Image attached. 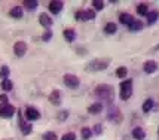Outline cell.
<instances>
[{
  "label": "cell",
  "mask_w": 159,
  "mask_h": 140,
  "mask_svg": "<svg viewBox=\"0 0 159 140\" xmlns=\"http://www.w3.org/2000/svg\"><path fill=\"white\" fill-rule=\"evenodd\" d=\"M95 18V12L94 11H83V12H77L76 20H94Z\"/></svg>",
  "instance_id": "6"
},
{
  "label": "cell",
  "mask_w": 159,
  "mask_h": 140,
  "mask_svg": "<svg viewBox=\"0 0 159 140\" xmlns=\"http://www.w3.org/2000/svg\"><path fill=\"white\" fill-rule=\"evenodd\" d=\"M9 15H11L12 18H21V16H22V7H20V6L12 7L11 12H9Z\"/></svg>",
  "instance_id": "15"
},
{
  "label": "cell",
  "mask_w": 159,
  "mask_h": 140,
  "mask_svg": "<svg viewBox=\"0 0 159 140\" xmlns=\"http://www.w3.org/2000/svg\"><path fill=\"white\" fill-rule=\"evenodd\" d=\"M126 73H128L126 67H118V69H116V76L118 77H125Z\"/></svg>",
  "instance_id": "25"
},
{
  "label": "cell",
  "mask_w": 159,
  "mask_h": 140,
  "mask_svg": "<svg viewBox=\"0 0 159 140\" xmlns=\"http://www.w3.org/2000/svg\"><path fill=\"white\" fill-rule=\"evenodd\" d=\"M60 97H61V94H60V91H52L51 92V96H49V101L52 103V105H60Z\"/></svg>",
  "instance_id": "12"
},
{
  "label": "cell",
  "mask_w": 159,
  "mask_h": 140,
  "mask_svg": "<svg viewBox=\"0 0 159 140\" xmlns=\"http://www.w3.org/2000/svg\"><path fill=\"white\" fill-rule=\"evenodd\" d=\"M156 69H158V64L155 63V61H146L144 63L146 73H153V72H156Z\"/></svg>",
  "instance_id": "11"
},
{
  "label": "cell",
  "mask_w": 159,
  "mask_h": 140,
  "mask_svg": "<svg viewBox=\"0 0 159 140\" xmlns=\"http://www.w3.org/2000/svg\"><path fill=\"white\" fill-rule=\"evenodd\" d=\"M62 140H76V134L75 133H67L62 136Z\"/></svg>",
  "instance_id": "31"
},
{
  "label": "cell",
  "mask_w": 159,
  "mask_h": 140,
  "mask_svg": "<svg viewBox=\"0 0 159 140\" xmlns=\"http://www.w3.org/2000/svg\"><path fill=\"white\" fill-rule=\"evenodd\" d=\"M95 94L100 96L101 98H107V100L113 98V90H111L110 85H100L97 90H95Z\"/></svg>",
  "instance_id": "1"
},
{
  "label": "cell",
  "mask_w": 159,
  "mask_h": 140,
  "mask_svg": "<svg viewBox=\"0 0 159 140\" xmlns=\"http://www.w3.org/2000/svg\"><path fill=\"white\" fill-rule=\"evenodd\" d=\"M51 36H52V33H51V31L48 30V31L43 35V40H49V39H51Z\"/></svg>",
  "instance_id": "33"
},
{
  "label": "cell",
  "mask_w": 159,
  "mask_h": 140,
  "mask_svg": "<svg viewBox=\"0 0 159 140\" xmlns=\"http://www.w3.org/2000/svg\"><path fill=\"white\" fill-rule=\"evenodd\" d=\"M22 3H24V6L28 7V9H36V7H37V2H36V0H24Z\"/></svg>",
  "instance_id": "23"
},
{
  "label": "cell",
  "mask_w": 159,
  "mask_h": 140,
  "mask_svg": "<svg viewBox=\"0 0 159 140\" xmlns=\"http://www.w3.org/2000/svg\"><path fill=\"white\" fill-rule=\"evenodd\" d=\"M92 5H94V7H95L97 11H101V9L104 7V2H101V0H94Z\"/></svg>",
  "instance_id": "28"
},
{
  "label": "cell",
  "mask_w": 159,
  "mask_h": 140,
  "mask_svg": "<svg viewBox=\"0 0 159 140\" xmlns=\"http://www.w3.org/2000/svg\"><path fill=\"white\" fill-rule=\"evenodd\" d=\"M12 86H14V84H12V81H9V79H5V81L2 82V88H3L5 91H11Z\"/></svg>",
  "instance_id": "22"
},
{
  "label": "cell",
  "mask_w": 159,
  "mask_h": 140,
  "mask_svg": "<svg viewBox=\"0 0 159 140\" xmlns=\"http://www.w3.org/2000/svg\"><path fill=\"white\" fill-rule=\"evenodd\" d=\"M25 116H27L28 121H36V119L40 118V113L37 109L34 107H27V110H25Z\"/></svg>",
  "instance_id": "5"
},
{
  "label": "cell",
  "mask_w": 159,
  "mask_h": 140,
  "mask_svg": "<svg viewBox=\"0 0 159 140\" xmlns=\"http://www.w3.org/2000/svg\"><path fill=\"white\" fill-rule=\"evenodd\" d=\"M119 20H120V22H122V24H126V26H129V24L134 21V18H132L131 15H128V14H122Z\"/></svg>",
  "instance_id": "19"
},
{
  "label": "cell",
  "mask_w": 159,
  "mask_h": 140,
  "mask_svg": "<svg viewBox=\"0 0 159 140\" xmlns=\"http://www.w3.org/2000/svg\"><path fill=\"white\" fill-rule=\"evenodd\" d=\"M64 37H66V40H67V42H73V40H75V37H76L75 30H70V28L64 30Z\"/></svg>",
  "instance_id": "17"
},
{
  "label": "cell",
  "mask_w": 159,
  "mask_h": 140,
  "mask_svg": "<svg viewBox=\"0 0 159 140\" xmlns=\"http://www.w3.org/2000/svg\"><path fill=\"white\" fill-rule=\"evenodd\" d=\"M158 15L159 14L156 12V11H155V12H149V14H147V22L152 26L153 22H156V20H158Z\"/></svg>",
  "instance_id": "20"
},
{
  "label": "cell",
  "mask_w": 159,
  "mask_h": 140,
  "mask_svg": "<svg viewBox=\"0 0 159 140\" xmlns=\"http://www.w3.org/2000/svg\"><path fill=\"white\" fill-rule=\"evenodd\" d=\"M0 101H2L3 105H7V96L6 94H2V96H0Z\"/></svg>",
  "instance_id": "32"
},
{
  "label": "cell",
  "mask_w": 159,
  "mask_h": 140,
  "mask_svg": "<svg viewBox=\"0 0 159 140\" xmlns=\"http://www.w3.org/2000/svg\"><path fill=\"white\" fill-rule=\"evenodd\" d=\"M14 52L16 57H22L25 52H27V45L24 42H16L14 46Z\"/></svg>",
  "instance_id": "4"
},
{
  "label": "cell",
  "mask_w": 159,
  "mask_h": 140,
  "mask_svg": "<svg viewBox=\"0 0 159 140\" xmlns=\"http://www.w3.org/2000/svg\"><path fill=\"white\" fill-rule=\"evenodd\" d=\"M15 113V107L12 105H2L0 106V116L3 118H11Z\"/></svg>",
  "instance_id": "2"
},
{
  "label": "cell",
  "mask_w": 159,
  "mask_h": 140,
  "mask_svg": "<svg viewBox=\"0 0 159 140\" xmlns=\"http://www.w3.org/2000/svg\"><path fill=\"white\" fill-rule=\"evenodd\" d=\"M128 27L131 28V30H134V31H137V30H141V28H143V22L141 21H132Z\"/></svg>",
  "instance_id": "21"
},
{
  "label": "cell",
  "mask_w": 159,
  "mask_h": 140,
  "mask_svg": "<svg viewBox=\"0 0 159 140\" xmlns=\"http://www.w3.org/2000/svg\"><path fill=\"white\" fill-rule=\"evenodd\" d=\"M66 116H67V113H66V112H62L61 115H60V119H64V118H66Z\"/></svg>",
  "instance_id": "34"
},
{
  "label": "cell",
  "mask_w": 159,
  "mask_h": 140,
  "mask_svg": "<svg viewBox=\"0 0 159 140\" xmlns=\"http://www.w3.org/2000/svg\"><path fill=\"white\" fill-rule=\"evenodd\" d=\"M103 110V105L101 103H95V105H91L89 109H88V112L91 113V115H97V113H100Z\"/></svg>",
  "instance_id": "13"
},
{
  "label": "cell",
  "mask_w": 159,
  "mask_h": 140,
  "mask_svg": "<svg viewBox=\"0 0 159 140\" xmlns=\"http://www.w3.org/2000/svg\"><path fill=\"white\" fill-rule=\"evenodd\" d=\"M79 77L75 76V75H66L64 76V84L67 85V86H70V88H77L79 86Z\"/></svg>",
  "instance_id": "3"
},
{
  "label": "cell",
  "mask_w": 159,
  "mask_h": 140,
  "mask_svg": "<svg viewBox=\"0 0 159 140\" xmlns=\"http://www.w3.org/2000/svg\"><path fill=\"white\" fill-rule=\"evenodd\" d=\"M107 66H109L107 61H92V63L88 66V69H91V70H103V69H106Z\"/></svg>",
  "instance_id": "7"
},
{
  "label": "cell",
  "mask_w": 159,
  "mask_h": 140,
  "mask_svg": "<svg viewBox=\"0 0 159 140\" xmlns=\"http://www.w3.org/2000/svg\"><path fill=\"white\" fill-rule=\"evenodd\" d=\"M43 140H57V134L49 131V133H45L43 134Z\"/></svg>",
  "instance_id": "27"
},
{
  "label": "cell",
  "mask_w": 159,
  "mask_h": 140,
  "mask_svg": "<svg viewBox=\"0 0 159 140\" xmlns=\"http://www.w3.org/2000/svg\"><path fill=\"white\" fill-rule=\"evenodd\" d=\"M91 136H92V131H91L89 128H86V127L82 128V137L83 139H89Z\"/></svg>",
  "instance_id": "29"
},
{
  "label": "cell",
  "mask_w": 159,
  "mask_h": 140,
  "mask_svg": "<svg viewBox=\"0 0 159 140\" xmlns=\"http://www.w3.org/2000/svg\"><path fill=\"white\" fill-rule=\"evenodd\" d=\"M137 14L147 15V6H146V5H139V6H137Z\"/></svg>",
  "instance_id": "26"
},
{
  "label": "cell",
  "mask_w": 159,
  "mask_h": 140,
  "mask_svg": "<svg viewBox=\"0 0 159 140\" xmlns=\"http://www.w3.org/2000/svg\"><path fill=\"white\" fill-rule=\"evenodd\" d=\"M116 30H118V26H116L115 22H109V24H106V27H104V31H106L107 35L116 33Z\"/></svg>",
  "instance_id": "16"
},
{
  "label": "cell",
  "mask_w": 159,
  "mask_h": 140,
  "mask_svg": "<svg viewBox=\"0 0 159 140\" xmlns=\"http://www.w3.org/2000/svg\"><path fill=\"white\" fill-rule=\"evenodd\" d=\"M132 137L135 140H143L146 137L144 131H143V128H140V127H135L134 130H132Z\"/></svg>",
  "instance_id": "10"
},
{
  "label": "cell",
  "mask_w": 159,
  "mask_h": 140,
  "mask_svg": "<svg viewBox=\"0 0 159 140\" xmlns=\"http://www.w3.org/2000/svg\"><path fill=\"white\" fill-rule=\"evenodd\" d=\"M39 22H40L43 27H51L52 26V20L49 18V15H46V14H42L40 16H39Z\"/></svg>",
  "instance_id": "9"
},
{
  "label": "cell",
  "mask_w": 159,
  "mask_h": 140,
  "mask_svg": "<svg viewBox=\"0 0 159 140\" xmlns=\"http://www.w3.org/2000/svg\"><path fill=\"white\" fill-rule=\"evenodd\" d=\"M7 75H9V67H7V66H3V67L0 69V76H2V77H5V79H6Z\"/></svg>",
  "instance_id": "30"
},
{
  "label": "cell",
  "mask_w": 159,
  "mask_h": 140,
  "mask_svg": "<svg viewBox=\"0 0 159 140\" xmlns=\"http://www.w3.org/2000/svg\"><path fill=\"white\" fill-rule=\"evenodd\" d=\"M20 128L21 131H22V134H30V131H31V124L30 122H24V121H21L20 122Z\"/></svg>",
  "instance_id": "14"
},
{
  "label": "cell",
  "mask_w": 159,
  "mask_h": 140,
  "mask_svg": "<svg viewBox=\"0 0 159 140\" xmlns=\"http://www.w3.org/2000/svg\"><path fill=\"white\" fill-rule=\"evenodd\" d=\"M132 96V88H120V98L128 100Z\"/></svg>",
  "instance_id": "18"
},
{
  "label": "cell",
  "mask_w": 159,
  "mask_h": 140,
  "mask_svg": "<svg viewBox=\"0 0 159 140\" xmlns=\"http://www.w3.org/2000/svg\"><path fill=\"white\" fill-rule=\"evenodd\" d=\"M152 107H153V100L152 98H147L144 103H143V110H144V112H149Z\"/></svg>",
  "instance_id": "24"
},
{
  "label": "cell",
  "mask_w": 159,
  "mask_h": 140,
  "mask_svg": "<svg viewBox=\"0 0 159 140\" xmlns=\"http://www.w3.org/2000/svg\"><path fill=\"white\" fill-rule=\"evenodd\" d=\"M61 9H62V2H51V3H49V11H51L52 14L61 12Z\"/></svg>",
  "instance_id": "8"
},
{
  "label": "cell",
  "mask_w": 159,
  "mask_h": 140,
  "mask_svg": "<svg viewBox=\"0 0 159 140\" xmlns=\"http://www.w3.org/2000/svg\"><path fill=\"white\" fill-rule=\"evenodd\" d=\"M158 48H159V46H158Z\"/></svg>",
  "instance_id": "35"
}]
</instances>
